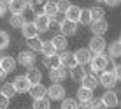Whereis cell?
Instances as JSON below:
<instances>
[{
  "label": "cell",
  "instance_id": "1",
  "mask_svg": "<svg viewBox=\"0 0 121 109\" xmlns=\"http://www.w3.org/2000/svg\"><path fill=\"white\" fill-rule=\"evenodd\" d=\"M107 64H109V56L105 53H98V54H93L90 60V72L91 74H100L107 69Z\"/></svg>",
  "mask_w": 121,
  "mask_h": 109
},
{
  "label": "cell",
  "instance_id": "2",
  "mask_svg": "<svg viewBox=\"0 0 121 109\" xmlns=\"http://www.w3.org/2000/svg\"><path fill=\"white\" fill-rule=\"evenodd\" d=\"M67 97V90L61 83H51L48 86V99L53 102H60Z\"/></svg>",
  "mask_w": 121,
  "mask_h": 109
},
{
  "label": "cell",
  "instance_id": "3",
  "mask_svg": "<svg viewBox=\"0 0 121 109\" xmlns=\"http://www.w3.org/2000/svg\"><path fill=\"white\" fill-rule=\"evenodd\" d=\"M35 62H37V56H35L33 51H30V49H23V51H19L18 58H16V64L21 65V67H26V69L33 67Z\"/></svg>",
  "mask_w": 121,
  "mask_h": 109
},
{
  "label": "cell",
  "instance_id": "4",
  "mask_svg": "<svg viewBox=\"0 0 121 109\" xmlns=\"http://www.w3.org/2000/svg\"><path fill=\"white\" fill-rule=\"evenodd\" d=\"M100 99H102L104 106H105L107 109H114V107L119 106V95H118L116 90H105Z\"/></svg>",
  "mask_w": 121,
  "mask_h": 109
},
{
  "label": "cell",
  "instance_id": "5",
  "mask_svg": "<svg viewBox=\"0 0 121 109\" xmlns=\"http://www.w3.org/2000/svg\"><path fill=\"white\" fill-rule=\"evenodd\" d=\"M98 86L105 88V90H114L116 85H118V79H116L114 76H112L111 72H107V70H104V72L98 74Z\"/></svg>",
  "mask_w": 121,
  "mask_h": 109
},
{
  "label": "cell",
  "instance_id": "6",
  "mask_svg": "<svg viewBox=\"0 0 121 109\" xmlns=\"http://www.w3.org/2000/svg\"><path fill=\"white\" fill-rule=\"evenodd\" d=\"M88 49L91 51V54L105 53V49H107V41L104 39V37H97V35H93V37H91V39H90Z\"/></svg>",
  "mask_w": 121,
  "mask_h": 109
},
{
  "label": "cell",
  "instance_id": "7",
  "mask_svg": "<svg viewBox=\"0 0 121 109\" xmlns=\"http://www.w3.org/2000/svg\"><path fill=\"white\" fill-rule=\"evenodd\" d=\"M91 51L88 48H79V49H76L74 51V58H76V64L77 65H81V67H86L90 64V60H91Z\"/></svg>",
  "mask_w": 121,
  "mask_h": 109
},
{
  "label": "cell",
  "instance_id": "8",
  "mask_svg": "<svg viewBox=\"0 0 121 109\" xmlns=\"http://www.w3.org/2000/svg\"><path fill=\"white\" fill-rule=\"evenodd\" d=\"M12 88H14V91L16 93H28V90H30V83H28V79L25 77V74L23 76H16L14 79H12Z\"/></svg>",
  "mask_w": 121,
  "mask_h": 109
},
{
  "label": "cell",
  "instance_id": "9",
  "mask_svg": "<svg viewBox=\"0 0 121 109\" xmlns=\"http://www.w3.org/2000/svg\"><path fill=\"white\" fill-rule=\"evenodd\" d=\"M58 60H60V67H65V69H72L76 64V58H74V53L65 49V51H60L58 53Z\"/></svg>",
  "mask_w": 121,
  "mask_h": 109
},
{
  "label": "cell",
  "instance_id": "10",
  "mask_svg": "<svg viewBox=\"0 0 121 109\" xmlns=\"http://www.w3.org/2000/svg\"><path fill=\"white\" fill-rule=\"evenodd\" d=\"M90 30L93 35L97 37H104L109 30V21H105V19H98V21H91L90 25Z\"/></svg>",
  "mask_w": 121,
  "mask_h": 109
},
{
  "label": "cell",
  "instance_id": "11",
  "mask_svg": "<svg viewBox=\"0 0 121 109\" xmlns=\"http://www.w3.org/2000/svg\"><path fill=\"white\" fill-rule=\"evenodd\" d=\"M67 76H69V70H67L65 67H56V69L49 70V79H51V83H61V81L67 79Z\"/></svg>",
  "mask_w": 121,
  "mask_h": 109
},
{
  "label": "cell",
  "instance_id": "12",
  "mask_svg": "<svg viewBox=\"0 0 121 109\" xmlns=\"http://www.w3.org/2000/svg\"><path fill=\"white\" fill-rule=\"evenodd\" d=\"M33 23H35L37 30H39V33H44L49 30V18L46 14H42V12H37L35 14V19H33Z\"/></svg>",
  "mask_w": 121,
  "mask_h": 109
},
{
  "label": "cell",
  "instance_id": "13",
  "mask_svg": "<svg viewBox=\"0 0 121 109\" xmlns=\"http://www.w3.org/2000/svg\"><path fill=\"white\" fill-rule=\"evenodd\" d=\"M28 93H30V97H32L33 100H37V99H46V97H48V86H44L42 83L33 85V86H30Z\"/></svg>",
  "mask_w": 121,
  "mask_h": 109
},
{
  "label": "cell",
  "instance_id": "14",
  "mask_svg": "<svg viewBox=\"0 0 121 109\" xmlns=\"http://www.w3.org/2000/svg\"><path fill=\"white\" fill-rule=\"evenodd\" d=\"M81 86L86 88V90H91V91H93L95 88L98 86V77H97V74L86 72V76L81 79Z\"/></svg>",
  "mask_w": 121,
  "mask_h": 109
},
{
  "label": "cell",
  "instance_id": "15",
  "mask_svg": "<svg viewBox=\"0 0 121 109\" xmlns=\"http://www.w3.org/2000/svg\"><path fill=\"white\" fill-rule=\"evenodd\" d=\"M58 28H60V33H61V35H65L67 39H69V37H74L77 33V23H70V21H67V19Z\"/></svg>",
  "mask_w": 121,
  "mask_h": 109
},
{
  "label": "cell",
  "instance_id": "16",
  "mask_svg": "<svg viewBox=\"0 0 121 109\" xmlns=\"http://www.w3.org/2000/svg\"><path fill=\"white\" fill-rule=\"evenodd\" d=\"M25 77H26L28 83L33 86V85H39V83L42 81V72H40L37 67H30V69H26V74H25Z\"/></svg>",
  "mask_w": 121,
  "mask_h": 109
},
{
  "label": "cell",
  "instance_id": "17",
  "mask_svg": "<svg viewBox=\"0 0 121 109\" xmlns=\"http://www.w3.org/2000/svg\"><path fill=\"white\" fill-rule=\"evenodd\" d=\"M21 35H23V39H32V37L39 35V30H37L35 23L33 21H25V25L21 27Z\"/></svg>",
  "mask_w": 121,
  "mask_h": 109
},
{
  "label": "cell",
  "instance_id": "18",
  "mask_svg": "<svg viewBox=\"0 0 121 109\" xmlns=\"http://www.w3.org/2000/svg\"><path fill=\"white\" fill-rule=\"evenodd\" d=\"M0 67H2V69L5 70L7 74L14 72L16 67H18V64H16V58L11 56V54H7V56H2V60H0Z\"/></svg>",
  "mask_w": 121,
  "mask_h": 109
},
{
  "label": "cell",
  "instance_id": "19",
  "mask_svg": "<svg viewBox=\"0 0 121 109\" xmlns=\"http://www.w3.org/2000/svg\"><path fill=\"white\" fill-rule=\"evenodd\" d=\"M7 11H11V14H25L26 2L25 0H12L11 4H7Z\"/></svg>",
  "mask_w": 121,
  "mask_h": 109
},
{
  "label": "cell",
  "instance_id": "20",
  "mask_svg": "<svg viewBox=\"0 0 121 109\" xmlns=\"http://www.w3.org/2000/svg\"><path fill=\"white\" fill-rule=\"evenodd\" d=\"M51 42H53V46H55L56 51H65V49L69 48V39H67L65 35H61V33H56V35H53Z\"/></svg>",
  "mask_w": 121,
  "mask_h": 109
},
{
  "label": "cell",
  "instance_id": "21",
  "mask_svg": "<svg viewBox=\"0 0 121 109\" xmlns=\"http://www.w3.org/2000/svg\"><path fill=\"white\" fill-rule=\"evenodd\" d=\"M79 14H81V7L72 4V5L65 11V19L70 21V23H79Z\"/></svg>",
  "mask_w": 121,
  "mask_h": 109
},
{
  "label": "cell",
  "instance_id": "22",
  "mask_svg": "<svg viewBox=\"0 0 121 109\" xmlns=\"http://www.w3.org/2000/svg\"><path fill=\"white\" fill-rule=\"evenodd\" d=\"M69 76H70V79H74V81H79V83H81V79L86 76V67L74 65L72 69H69Z\"/></svg>",
  "mask_w": 121,
  "mask_h": 109
},
{
  "label": "cell",
  "instance_id": "23",
  "mask_svg": "<svg viewBox=\"0 0 121 109\" xmlns=\"http://www.w3.org/2000/svg\"><path fill=\"white\" fill-rule=\"evenodd\" d=\"M107 48H109V58L111 60H118L121 56V42H119V39H114Z\"/></svg>",
  "mask_w": 121,
  "mask_h": 109
},
{
  "label": "cell",
  "instance_id": "24",
  "mask_svg": "<svg viewBox=\"0 0 121 109\" xmlns=\"http://www.w3.org/2000/svg\"><path fill=\"white\" fill-rule=\"evenodd\" d=\"M42 65L46 69H56V67H60V60H58V53L56 54H49V56H44L42 58Z\"/></svg>",
  "mask_w": 121,
  "mask_h": 109
},
{
  "label": "cell",
  "instance_id": "25",
  "mask_svg": "<svg viewBox=\"0 0 121 109\" xmlns=\"http://www.w3.org/2000/svg\"><path fill=\"white\" fill-rule=\"evenodd\" d=\"M25 21H26V19H25V14H11V18H9L11 28H16V30H21Z\"/></svg>",
  "mask_w": 121,
  "mask_h": 109
},
{
  "label": "cell",
  "instance_id": "26",
  "mask_svg": "<svg viewBox=\"0 0 121 109\" xmlns=\"http://www.w3.org/2000/svg\"><path fill=\"white\" fill-rule=\"evenodd\" d=\"M56 11H58V9H56V2H55V0H46L44 5H42V11H40V12H42V14H46L48 18H51V16L55 14Z\"/></svg>",
  "mask_w": 121,
  "mask_h": 109
},
{
  "label": "cell",
  "instance_id": "27",
  "mask_svg": "<svg viewBox=\"0 0 121 109\" xmlns=\"http://www.w3.org/2000/svg\"><path fill=\"white\" fill-rule=\"evenodd\" d=\"M26 46L28 49L33 53H40V48H42V39H39V35L37 37H32V39H26Z\"/></svg>",
  "mask_w": 121,
  "mask_h": 109
},
{
  "label": "cell",
  "instance_id": "28",
  "mask_svg": "<svg viewBox=\"0 0 121 109\" xmlns=\"http://www.w3.org/2000/svg\"><path fill=\"white\" fill-rule=\"evenodd\" d=\"M93 99V91L91 90H86V88H79L77 90V102H90V100Z\"/></svg>",
  "mask_w": 121,
  "mask_h": 109
},
{
  "label": "cell",
  "instance_id": "29",
  "mask_svg": "<svg viewBox=\"0 0 121 109\" xmlns=\"http://www.w3.org/2000/svg\"><path fill=\"white\" fill-rule=\"evenodd\" d=\"M40 53H42L44 56H49V54H56L58 51L55 49V46H53L51 39H48V41H42V48H40Z\"/></svg>",
  "mask_w": 121,
  "mask_h": 109
},
{
  "label": "cell",
  "instance_id": "30",
  "mask_svg": "<svg viewBox=\"0 0 121 109\" xmlns=\"http://www.w3.org/2000/svg\"><path fill=\"white\" fill-rule=\"evenodd\" d=\"M90 16H91V21H98V19H105V11L104 7H91L90 9Z\"/></svg>",
  "mask_w": 121,
  "mask_h": 109
},
{
  "label": "cell",
  "instance_id": "31",
  "mask_svg": "<svg viewBox=\"0 0 121 109\" xmlns=\"http://www.w3.org/2000/svg\"><path fill=\"white\" fill-rule=\"evenodd\" d=\"M32 109H51V100L46 99H37L32 102Z\"/></svg>",
  "mask_w": 121,
  "mask_h": 109
},
{
  "label": "cell",
  "instance_id": "32",
  "mask_svg": "<svg viewBox=\"0 0 121 109\" xmlns=\"http://www.w3.org/2000/svg\"><path fill=\"white\" fill-rule=\"evenodd\" d=\"M0 93L4 95V97H7V99H12V97H16V91H14V88H12L11 83H4L2 86H0Z\"/></svg>",
  "mask_w": 121,
  "mask_h": 109
},
{
  "label": "cell",
  "instance_id": "33",
  "mask_svg": "<svg viewBox=\"0 0 121 109\" xmlns=\"http://www.w3.org/2000/svg\"><path fill=\"white\" fill-rule=\"evenodd\" d=\"M79 23H81L82 27H90V25H91L90 9H81V14H79Z\"/></svg>",
  "mask_w": 121,
  "mask_h": 109
},
{
  "label": "cell",
  "instance_id": "34",
  "mask_svg": "<svg viewBox=\"0 0 121 109\" xmlns=\"http://www.w3.org/2000/svg\"><path fill=\"white\" fill-rule=\"evenodd\" d=\"M61 102V106H60V109H77V100L76 99H70V97H65L63 100H60Z\"/></svg>",
  "mask_w": 121,
  "mask_h": 109
},
{
  "label": "cell",
  "instance_id": "35",
  "mask_svg": "<svg viewBox=\"0 0 121 109\" xmlns=\"http://www.w3.org/2000/svg\"><path fill=\"white\" fill-rule=\"evenodd\" d=\"M11 44V37L9 33H7L5 30H0V51H4V49H7Z\"/></svg>",
  "mask_w": 121,
  "mask_h": 109
},
{
  "label": "cell",
  "instance_id": "36",
  "mask_svg": "<svg viewBox=\"0 0 121 109\" xmlns=\"http://www.w3.org/2000/svg\"><path fill=\"white\" fill-rule=\"evenodd\" d=\"M25 2H26V9H32L37 12V9H42L46 0H25Z\"/></svg>",
  "mask_w": 121,
  "mask_h": 109
},
{
  "label": "cell",
  "instance_id": "37",
  "mask_svg": "<svg viewBox=\"0 0 121 109\" xmlns=\"http://www.w3.org/2000/svg\"><path fill=\"white\" fill-rule=\"evenodd\" d=\"M55 2H56V9L60 11V12H65L70 5H72L70 0H55Z\"/></svg>",
  "mask_w": 121,
  "mask_h": 109
},
{
  "label": "cell",
  "instance_id": "38",
  "mask_svg": "<svg viewBox=\"0 0 121 109\" xmlns=\"http://www.w3.org/2000/svg\"><path fill=\"white\" fill-rule=\"evenodd\" d=\"M91 109H107L105 106H104V102H102V99H91Z\"/></svg>",
  "mask_w": 121,
  "mask_h": 109
},
{
  "label": "cell",
  "instance_id": "39",
  "mask_svg": "<svg viewBox=\"0 0 121 109\" xmlns=\"http://www.w3.org/2000/svg\"><path fill=\"white\" fill-rule=\"evenodd\" d=\"M9 102H11L9 99L4 97V95L0 93V109H7V107H9Z\"/></svg>",
  "mask_w": 121,
  "mask_h": 109
},
{
  "label": "cell",
  "instance_id": "40",
  "mask_svg": "<svg viewBox=\"0 0 121 109\" xmlns=\"http://www.w3.org/2000/svg\"><path fill=\"white\" fill-rule=\"evenodd\" d=\"M105 5H109V7H118L119 4H121V0H105Z\"/></svg>",
  "mask_w": 121,
  "mask_h": 109
},
{
  "label": "cell",
  "instance_id": "41",
  "mask_svg": "<svg viewBox=\"0 0 121 109\" xmlns=\"http://www.w3.org/2000/svg\"><path fill=\"white\" fill-rule=\"evenodd\" d=\"M77 109H91V100H90V102H79Z\"/></svg>",
  "mask_w": 121,
  "mask_h": 109
},
{
  "label": "cell",
  "instance_id": "42",
  "mask_svg": "<svg viewBox=\"0 0 121 109\" xmlns=\"http://www.w3.org/2000/svg\"><path fill=\"white\" fill-rule=\"evenodd\" d=\"M5 12H7V5L0 2V18H4V16H5Z\"/></svg>",
  "mask_w": 121,
  "mask_h": 109
},
{
  "label": "cell",
  "instance_id": "43",
  "mask_svg": "<svg viewBox=\"0 0 121 109\" xmlns=\"http://www.w3.org/2000/svg\"><path fill=\"white\" fill-rule=\"evenodd\" d=\"M7 76H9V74H7L5 70H4L2 67H0V81H5V77H7Z\"/></svg>",
  "mask_w": 121,
  "mask_h": 109
},
{
  "label": "cell",
  "instance_id": "44",
  "mask_svg": "<svg viewBox=\"0 0 121 109\" xmlns=\"http://www.w3.org/2000/svg\"><path fill=\"white\" fill-rule=\"evenodd\" d=\"M0 2H2V4H5V5H7V4H11L12 0H0Z\"/></svg>",
  "mask_w": 121,
  "mask_h": 109
},
{
  "label": "cell",
  "instance_id": "45",
  "mask_svg": "<svg viewBox=\"0 0 121 109\" xmlns=\"http://www.w3.org/2000/svg\"><path fill=\"white\" fill-rule=\"evenodd\" d=\"M95 2H98V4H104V2H105V0H95Z\"/></svg>",
  "mask_w": 121,
  "mask_h": 109
},
{
  "label": "cell",
  "instance_id": "46",
  "mask_svg": "<svg viewBox=\"0 0 121 109\" xmlns=\"http://www.w3.org/2000/svg\"><path fill=\"white\" fill-rule=\"evenodd\" d=\"M0 60H2V54H0Z\"/></svg>",
  "mask_w": 121,
  "mask_h": 109
}]
</instances>
